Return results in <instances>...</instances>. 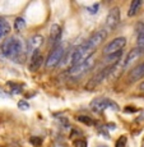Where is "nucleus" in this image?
<instances>
[{"label":"nucleus","mask_w":144,"mask_h":147,"mask_svg":"<svg viewBox=\"0 0 144 147\" xmlns=\"http://www.w3.org/2000/svg\"><path fill=\"white\" fill-rule=\"evenodd\" d=\"M0 51L7 58H17L23 51V42L18 37H9L1 44Z\"/></svg>","instance_id":"nucleus-1"},{"label":"nucleus","mask_w":144,"mask_h":147,"mask_svg":"<svg viewBox=\"0 0 144 147\" xmlns=\"http://www.w3.org/2000/svg\"><path fill=\"white\" fill-rule=\"evenodd\" d=\"M93 53L94 51L87 46L86 42L82 44V45H79L78 47L74 49V51H73V54H72V58H70V64H72V67L83 63L84 60H87L88 58H91Z\"/></svg>","instance_id":"nucleus-2"},{"label":"nucleus","mask_w":144,"mask_h":147,"mask_svg":"<svg viewBox=\"0 0 144 147\" xmlns=\"http://www.w3.org/2000/svg\"><path fill=\"white\" fill-rule=\"evenodd\" d=\"M91 107H92L93 111H96V113H102V111H105L106 109L119 110V106L116 105V102L110 100V98H106V97L94 98V100L91 102Z\"/></svg>","instance_id":"nucleus-3"},{"label":"nucleus","mask_w":144,"mask_h":147,"mask_svg":"<svg viewBox=\"0 0 144 147\" xmlns=\"http://www.w3.org/2000/svg\"><path fill=\"white\" fill-rule=\"evenodd\" d=\"M114 68H115V65H109V67H106L105 69H102V70H100L98 73H96L91 80L88 81V83H87V88H88V90L96 88V87H97L98 84L102 83L103 80H105L107 76H109L110 73L114 70Z\"/></svg>","instance_id":"nucleus-4"},{"label":"nucleus","mask_w":144,"mask_h":147,"mask_svg":"<svg viewBox=\"0 0 144 147\" xmlns=\"http://www.w3.org/2000/svg\"><path fill=\"white\" fill-rule=\"evenodd\" d=\"M93 64H94V59L91 56V58H88L87 60H84L83 63L77 64V65H74V67H70V69L68 70V73H69V76H72V77H78V76L83 74V73H86L87 70L91 69L93 67Z\"/></svg>","instance_id":"nucleus-5"},{"label":"nucleus","mask_w":144,"mask_h":147,"mask_svg":"<svg viewBox=\"0 0 144 147\" xmlns=\"http://www.w3.org/2000/svg\"><path fill=\"white\" fill-rule=\"evenodd\" d=\"M126 45V38L125 37H117V38H114L112 41H110L109 44L105 46L103 49V53L106 55H111V54H115V53H119L125 47Z\"/></svg>","instance_id":"nucleus-6"},{"label":"nucleus","mask_w":144,"mask_h":147,"mask_svg":"<svg viewBox=\"0 0 144 147\" xmlns=\"http://www.w3.org/2000/svg\"><path fill=\"white\" fill-rule=\"evenodd\" d=\"M106 37H107V31L106 30H100L96 33H93L91 37L86 41V45L89 47V49H92L93 51H94V50L106 40Z\"/></svg>","instance_id":"nucleus-7"},{"label":"nucleus","mask_w":144,"mask_h":147,"mask_svg":"<svg viewBox=\"0 0 144 147\" xmlns=\"http://www.w3.org/2000/svg\"><path fill=\"white\" fill-rule=\"evenodd\" d=\"M63 55H64V47L63 46L54 47V50L50 53L49 58H47V60H46V68H49V69L55 68L61 61Z\"/></svg>","instance_id":"nucleus-8"},{"label":"nucleus","mask_w":144,"mask_h":147,"mask_svg":"<svg viewBox=\"0 0 144 147\" xmlns=\"http://www.w3.org/2000/svg\"><path fill=\"white\" fill-rule=\"evenodd\" d=\"M120 22V9L117 7L112 8L111 10L107 14V18H106V31L107 30H114L115 27L119 24Z\"/></svg>","instance_id":"nucleus-9"},{"label":"nucleus","mask_w":144,"mask_h":147,"mask_svg":"<svg viewBox=\"0 0 144 147\" xmlns=\"http://www.w3.org/2000/svg\"><path fill=\"white\" fill-rule=\"evenodd\" d=\"M143 77H144V61L143 63H139L138 65H135L130 72H129L128 82L129 83H134V82L142 80Z\"/></svg>","instance_id":"nucleus-10"},{"label":"nucleus","mask_w":144,"mask_h":147,"mask_svg":"<svg viewBox=\"0 0 144 147\" xmlns=\"http://www.w3.org/2000/svg\"><path fill=\"white\" fill-rule=\"evenodd\" d=\"M44 61V56L40 50H35L31 55V60H29V70L31 72H37L40 69V67L42 65Z\"/></svg>","instance_id":"nucleus-11"},{"label":"nucleus","mask_w":144,"mask_h":147,"mask_svg":"<svg viewBox=\"0 0 144 147\" xmlns=\"http://www.w3.org/2000/svg\"><path fill=\"white\" fill-rule=\"evenodd\" d=\"M61 38V27L59 24H52L50 28V42L52 46H58L59 41Z\"/></svg>","instance_id":"nucleus-12"},{"label":"nucleus","mask_w":144,"mask_h":147,"mask_svg":"<svg viewBox=\"0 0 144 147\" xmlns=\"http://www.w3.org/2000/svg\"><path fill=\"white\" fill-rule=\"evenodd\" d=\"M42 41H44V37H42V36H40V35L33 36V37L29 40V42H28V50L32 53L35 51V50H38V47H40V45L42 44Z\"/></svg>","instance_id":"nucleus-13"},{"label":"nucleus","mask_w":144,"mask_h":147,"mask_svg":"<svg viewBox=\"0 0 144 147\" xmlns=\"http://www.w3.org/2000/svg\"><path fill=\"white\" fill-rule=\"evenodd\" d=\"M140 54H142V51H140L139 49H137V47H135V49H133L131 51H129L128 56H126V59H125V63H124V68H126L129 64H131L137 58H139Z\"/></svg>","instance_id":"nucleus-14"},{"label":"nucleus","mask_w":144,"mask_h":147,"mask_svg":"<svg viewBox=\"0 0 144 147\" xmlns=\"http://www.w3.org/2000/svg\"><path fill=\"white\" fill-rule=\"evenodd\" d=\"M137 49L144 51V24H140L138 30V38H137Z\"/></svg>","instance_id":"nucleus-15"},{"label":"nucleus","mask_w":144,"mask_h":147,"mask_svg":"<svg viewBox=\"0 0 144 147\" xmlns=\"http://www.w3.org/2000/svg\"><path fill=\"white\" fill-rule=\"evenodd\" d=\"M10 32V26L5 18H0V38L5 37Z\"/></svg>","instance_id":"nucleus-16"},{"label":"nucleus","mask_w":144,"mask_h":147,"mask_svg":"<svg viewBox=\"0 0 144 147\" xmlns=\"http://www.w3.org/2000/svg\"><path fill=\"white\" fill-rule=\"evenodd\" d=\"M142 7V1L140 0H134V1H131V4H130V8H129V17H133V16H135V14L138 13V10H139V8Z\"/></svg>","instance_id":"nucleus-17"},{"label":"nucleus","mask_w":144,"mask_h":147,"mask_svg":"<svg viewBox=\"0 0 144 147\" xmlns=\"http://www.w3.org/2000/svg\"><path fill=\"white\" fill-rule=\"evenodd\" d=\"M121 51H119V53H115V54H111V55H107V63L110 64V65H116V64L120 61V59H121Z\"/></svg>","instance_id":"nucleus-18"},{"label":"nucleus","mask_w":144,"mask_h":147,"mask_svg":"<svg viewBox=\"0 0 144 147\" xmlns=\"http://www.w3.org/2000/svg\"><path fill=\"white\" fill-rule=\"evenodd\" d=\"M24 27H26V21H24V18L18 17V18L14 21V30L15 31H22Z\"/></svg>","instance_id":"nucleus-19"},{"label":"nucleus","mask_w":144,"mask_h":147,"mask_svg":"<svg viewBox=\"0 0 144 147\" xmlns=\"http://www.w3.org/2000/svg\"><path fill=\"white\" fill-rule=\"evenodd\" d=\"M77 120L80 121V123L87 124V125H92V124H94V120H93L92 118L87 117V115H79V117H77Z\"/></svg>","instance_id":"nucleus-20"},{"label":"nucleus","mask_w":144,"mask_h":147,"mask_svg":"<svg viewBox=\"0 0 144 147\" xmlns=\"http://www.w3.org/2000/svg\"><path fill=\"white\" fill-rule=\"evenodd\" d=\"M10 87L14 90V94H19V91H21V88L23 86H21V84H15V83H8Z\"/></svg>","instance_id":"nucleus-21"},{"label":"nucleus","mask_w":144,"mask_h":147,"mask_svg":"<svg viewBox=\"0 0 144 147\" xmlns=\"http://www.w3.org/2000/svg\"><path fill=\"white\" fill-rule=\"evenodd\" d=\"M74 146L75 147H87V142L83 140H79V141H75Z\"/></svg>","instance_id":"nucleus-22"},{"label":"nucleus","mask_w":144,"mask_h":147,"mask_svg":"<svg viewBox=\"0 0 144 147\" xmlns=\"http://www.w3.org/2000/svg\"><path fill=\"white\" fill-rule=\"evenodd\" d=\"M18 106H19V109H28V107H29V105L27 104V101H19Z\"/></svg>","instance_id":"nucleus-23"},{"label":"nucleus","mask_w":144,"mask_h":147,"mask_svg":"<svg viewBox=\"0 0 144 147\" xmlns=\"http://www.w3.org/2000/svg\"><path fill=\"white\" fill-rule=\"evenodd\" d=\"M31 142H32L33 145H40V143H41V140L37 138V137H32L31 138Z\"/></svg>","instance_id":"nucleus-24"},{"label":"nucleus","mask_w":144,"mask_h":147,"mask_svg":"<svg viewBox=\"0 0 144 147\" xmlns=\"http://www.w3.org/2000/svg\"><path fill=\"white\" fill-rule=\"evenodd\" d=\"M140 88H142V90H144V82H143L142 84H140Z\"/></svg>","instance_id":"nucleus-25"},{"label":"nucleus","mask_w":144,"mask_h":147,"mask_svg":"<svg viewBox=\"0 0 144 147\" xmlns=\"http://www.w3.org/2000/svg\"><path fill=\"white\" fill-rule=\"evenodd\" d=\"M100 147H106V146H100Z\"/></svg>","instance_id":"nucleus-26"}]
</instances>
